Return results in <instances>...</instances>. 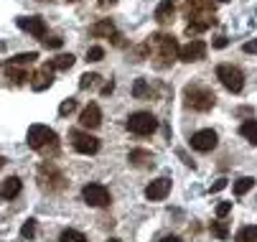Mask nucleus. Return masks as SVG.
Masks as SVG:
<instances>
[{
    "instance_id": "1",
    "label": "nucleus",
    "mask_w": 257,
    "mask_h": 242,
    "mask_svg": "<svg viewBox=\"0 0 257 242\" xmlns=\"http://www.w3.org/2000/svg\"><path fill=\"white\" fill-rule=\"evenodd\" d=\"M145 49H148V59H153L156 69H168L176 61L181 46L171 33H153V36L145 41Z\"/></svg>"
},
{
    "instance_id": "2",
    "label": "nucleus",
    "mask_w": 257,
    "mask_h": 242,
    "mask_svg": "<svg viewBox=\"0 0 257 242\" xmlns=\"http://www.w3.org/2000/svg\"><path fill=\"white\" fill-rule=\"evenodd\" d=\"M26 141H28V146L33 151H41V153H46V151L54 153L59 148V138H56V133L49 125H31Z\"/></svg>"
},
{
    "instance_id": "3",
    "label": "nucleus",
    "mask_w": 257,
    "mask_h": 242,
    "mask_svg": "<svg viewBox=\"0 0 257 242\" xmlns=\"http://www.w3.org/2000/svg\"><path fill=\"white\" fill-rule=\"evenodd\" d=\"M214 92L204 84H189L186 89H183V105L196 110V112H206L214 107Z\"/></svg>"
},
{
    "instance_id": "4",
    "label": "nucleus",
    "mask_w": 257,
    "mask_h": 242,
    "mask_svg": "<svg viewBox=\"0 0 257 242\" xmlns=\"http://www.w3.org/2000/svg\"><path fill=\"white\" fill-rule=\"evenodd\" d=\"M216 79L224 84V89H229L234 94L242 92V87H244V74L232 64H219L216 66Z\"/></svg>"
},
{
    "instance_id": "5",
    "label": "nucleus",
    "mask_w": 257,
    "mask_h": 242,
    "mask_svg": "<svg viewBox=\"0 0 257 242\" xmlns=\"http://www.w3.org/2000/svg\"><path fill=\"white\" fill-rule=\"evenodd\" d=\"M69 138H71V146H74V151L82 153V156H94V153L99 151V138H94V135H89V133H84V130H71Z\"/></svg>"
},
{
    "instance_id": "6",
    "label": "nucleus",
    "mask_w": 257,
    "mask_h": 242,
    "mask_svg": "<svg viewBox=\"0 0 257 242\" xmlns=\"http://www.w3.org/2000/svg\"><path fill=\"white\" fill-rule=\"evenodd\" d=\"M156 128H158V120L151 112H133L127 117V130L135 135H151L156 133Z\"/></svg>"
},
{
    "instance_id": "7",
    "label": "nucleus",
    "mask_w": 257,
    "mask_h": 242,
    "mask_svg": "<svg viewBox=\"0 0 257 242\" xmlns=\"http://www.w3.org/2000/svg\"><path fill=\"white\" fill-rule=\"evenodd\" d=\"M82 196H84V201H87L89 206H97V209H102V206H107L109 201H112L107 186H102V184H87V186L82 189Z\"/></svg>"
},
{
    "instance_id": "8",
    "label": "nucleus",
    "mask_w": 257,
    "mask_h": 242,
    "mask_svg": "<svg viewBox=\"0 0 257 242\" xmlns=\"http://www.w3.org/2000/svg\"><path fill=\"white\" fill-rule=\"evenodd\" d=\"M16 26L21 31L31 33V36H36V39L46 36V21L41 16H21V18H16Z\"/></svg>"
},
{
    "instance_id": "9",
    "label": "nucleus",
    "mask_w": 257,
    "mask_h": 242,
    "mask_svg": "<svg viewBox=\"0 0 257 242\" xmlns=\"http://www.w3.org/2000/svg\"><path fill=\"white\" fill-rule=\"evenodd\" d=\"M216 141H219L216 133L206 128V130H199V133H194V135H191V148H194V151H199V153H209V151H214V148H216Z\"/></svg>"
},
{
    "instance_id": "10",
    "label": "nucleus",
    "mask_w": 257,
    "mask_h": 242,
    "mask_svg": "<svg viewBox=\"0 0 257 242\" xmlns=\"http://www.w3.org/2000/svg\"><path fill=\"white\" fill-rule=\"evenodd\" d=\"M206 56V44L201 41V39H194L191 44H186V46H181L178 49V59L181 61H186V64H191V61H201Z\"/></svg>"
},
{
    "instance_id": "11",
    "label": "nucleus",
    "mask_w": 257,
    "mask_h": 242,
    "mask_svg": "<svg viewBox=\"0 0 257 242\" xmlns=\"http://www.w3.org/2000/svg\"><path fill=\"white\" fill-rule=\"evenodd\" d=\"M168 191H171V179L161 176V179H156V181H151L148 186H145V199H151V201H161V199H166V196H168Z\"/></svg>"
},
{
    "instance_id": "12",
    "label": "nucleus",
    "mask_w": 257,
    "mask_h": 242,
    "mask_svg": "<svg viewBox=\"0 0 257 242\" xmlns=\"http://www.w3.org/2000/svg\"><path fill=\"white\" fill-rule=\"evenodd\" d=\"M51 82H54V66L51 64H44L39 72L31 77V89L33 92H44L46 87H51Z\"/></svg>"
},
{
    "instance_id": "13",
    "label": "nucleus",
    "mask_w": 257,
    "mask_h": 242,
    "mask_svg": "<svg viewBox=\"0 0 257 242\" xmlns=\"http://www.w3.org/2000/svg\"><path fill=\"white\" fill-rule=\"evenodd\" d=\"M79 123H82V128H87V130H94V128L102 125V110H99L97 102H89V105L82 110Z\"/></svg>"
},
{
    "instance_id": "14",
    "label": "nucleus",
    "mask_w": 257,
    "mask_h": 242,
    "mask_svg": "<svg viewBox=\"0 0 257 242\" xmlns=\"http://www.w3.org/2000/svg\"><path fill=\"white\" fill-rule=\"evenodd\" d=\"M21 189H23V181L18 176H8L3 184H0V196L3 199H16L21 194Z\"/></svg>"
},
{
    "instance_id": "15",
    "label": "nucleus",
    "mask_w": 257,
    "mask_h": 242,
    "mask_svg": "<svg viewBox=\"0 0 257 242\" xmlns=\"http://www.w3.org/2000/svg\"><path fill=\"white\" fill-rule=\"evenodd\" d=\"M173 16H176V3H173V0H163V3L156 8V21L161 26L173 23Z\"/></svg>"
},
{
    "instance_id": "16",
    "label": "nucleus",
    "mask_w": 257,
    "mask_h": 242,
    "mask_svg": "<svg viewBox=\"0 0 257 242\" xmlns=\"http://www.w3.org/2000/svg\"><path fill=\"white\" fill-rule=\"evenodd\" d=\"M89 33H92V36H97V39H109V36H117V31H115V23L109 21V18H104V21L94 23V26L89 28Z\"/></svg>"
},
{
    "instance_id": "17",
    "label": "nucleus",
    "mask_w": 257,
    "mask_h": 242,
    "mask_svg": "<svg viewBox=\"0 0 257 242\" xmlns=\"http://www.w3.org/2000/svg\"><path fill=\"white\" fill-rule=\"evenodd\" d=\"M3 69H6V77L13 82V84H23L26 79H31L28 77V72L23 66H11V64H3Z\"/></svg>"
},
{
    "instance_id": "18",
    "label": "nucleus",
    "mask_w": 257,
    "mask_h": 242,
    "mask_svg": "<svg viewBox=\"0 0 257 242\" xmlns=\"http://www.w3.org/2000/svg\"><path fill=\"white\" fill-rule=\"evenodd\" d=\"M239 135L244 138L247 143L257 146V120H247V123H242V128H239Z\"/></svg>"
},
{
    "instance_id": "19",
    "label": "nucleus",
    "mask_w": 257,
    "mask_h": 242,
    "mask_svg": "<svg viewBox=\"0 0 257 242\" xmlns=\"http://www.w3.org/2000/svg\"><path fill=\"white\" fill-rule=\"evenodd\" d=\"M74 61H77V59L71 56V54H59V56H56V59H51L49 64L54 66V72H56V69H59V72H69V69L74 66Z\"/></svg>"
},
{
    "instance_id": "20",
    "label": "nucleus",
    "mask_w": 257,
    "mask_h": 242,
    "mask_svg": "<svg viewBox=\"0 0 257 242\" xmlns=\"http://www.w3.org/2000/svg\"><path fill=\"white\" fill-rule=\"evenodd\" d=\"M36 59H39V54H36V51H28V54H16L13 59H8L6 64H11V66H28V64H33Z\"/></svg>"
},
{
    "instance_id": "21",
    "label": "nucleus",
    "mask_w": 257,
    "mask_h": 242,
    "mask_svg": "<svg viewBox=\"0 0 257 242\" xmlns=\"http://www.w3.org/2000/svg\"><path fill=\"white\" fill-rule=\"evenodd\" d=\"M234 242H257V227H252V224L242 227V229L234 234Z\"/></svg>"
},
{
    "instance_id": "22",
    "label": "nucleus",
    "mask_w": 257,
    "mask_h": 242,
    "mask_svg": "<svg viewBox=\"0 0 257 242\" xmlns=\"http://www.w3.org/2000/svg\"><path fill=\"white\" fill-rule=\"evenodd\" d=\"M59 242H87V237H84V232H79V229H64L61 234H59Z\"/></svg>"
},
{
    "instance_id": "23",
    "label": "nucleus",
    "mask_w": 257,
    "mask_h": 242,
    "mask_svg": "<svg viewBox=\"0 0 257 242\" xmlns=\"http://www.w3.org/2000/svg\"><path fill=\"white\" fill-rule=\"evenodd\" d=\"M133 94H135L138 99L151 97V84H148V79H135V84H133Z\"/></svg>"
},
{
    "instance_id": "24",
    "label": "nucleus",
    "mask_w": 257,
    "mask_h": 242,
    "mask_svg": "<svg viewBox=\"0 0 257 242\" xmlns=\"http://www.w3.org/2000/svg\"><path fill=\"white\" fill-rule=\"evenodd\" d=\"M252 186H254V179H252V176H242V179L234 181V194H237V196H244Z\"/></svg>"
},
{
    "instance_id": "25",
    "label": "nucleus",
    "mask_w": 257,
    "mask_h": 242,
    "mask_svg": "<svg viewBox=\"0 0 257 242\" xmlns=\"http://www.w3.org/2000/svg\"><path fill=\"white\" fill-rule=\"evenodd\" d=\"M151 158H153V156H151L148 151H133V153H130V161H133L135 166H153Z\"/></svg>"
},
{
    "instance_id": "26",
    "label": "nucleus",
    "mask_w": 257,
    "mask_h": 242,
    "mask_svg": "<svg viewBox=\"0 0 257 242\" xmlns=\"http://www.w3.org/2000/svg\"><path fill=\"white\" fill-rule=\"evenodd\" d=\"M99 74H82V79H79V89H94L97 84H99Z\"/></svg>"
},
{
    "instance_id": "27",
    "label": "nucleus",
    "mask_w": 257,
    "mask_h": 242,
    "mask_svg": "<svg viewBox=\"0 0 257 242\" xmlns=\"http://www.w3.org/2000/svg\"><path fill=\"white\" fill-rule=\"evenodd\" d=\"M211 234L219 237V239H227V237H229V229H227L224 222H219V219H216V222H211Z\"/></svg>"
},
{
    "instance_id": "28",
    "label": "nucleus",
    "mask_w": 257,
    "mask_h": 242,
    "mask_svg": "<svg viewBox=\"0 0 257 242\" xmlns=\"http://www.w3.org/2000/svg\"><path fill=\"white\" fill-rule=\"evenodd\" d=\"M74 110H77V99H71V97H69V99H64V102H61L59 115H61V117H66V115H71Z\"/></svg>"
},
{
    "instance_id": "29",
    "label": "nucleus",
    "mask_w": 257,
    "mask_h": 242,
    "mask_svg": "<svg viewBox=\"0 0 257 242\" xmlns=\"http://www.w3.org/2000/svg\"><path fill=\"white\" fill-rule=\"evenodd\" d=\"M21 234H23L26 239H33V237H36V219H28V222L21 227Z\"/></svg>"
},
{
    "instance_id": "30",
    "label": "nucleus",
    "mask_w": 257,
    "mask_h": 242,
    "mask_svg": "<svg viewBox=\"0 0 257 242\" xmlns=\"http://www.w3.org/2000/svg\"><path fill=\"white\" fill-rule=\"evenodd\" d=\"M102 59H104V49L102 46H92L87 51V61H102Z\"/></svg>"
},
{
    "instance_id": "31",
    "label": "nucleus",
    "mask_w": 257,
    "mask_h": 242,
    "mask_svg": "<svg viewBox=\"0 0 257 242\" xmlns=\"http://www.w3.org/2000/svg\"><path fill=\"white\" fill-rule=\"evenodd\" d=\"M229 212H232V201H219V204H216V217H219V219L227 217Z\"/></svg>"
},
{
    "instance_id": "32",
    "label": "nucleus",
    "mask_w": 257,
    "mask_h": 242,
    "mask_svg": "<svg viewBox=\"0 0 257 242\" xmlns=\"http://www.w3.org/2000/svg\"><path fill=\"white\" fill-rule=\"evenodd\" d=\"M44 44H46L49 49H59V46L64 44V39H61V36H49V39H44Z\"/></svg>"
},
{
    "instance_id": "33",
    "label": "nucleus",
    "mask_w": 257,
    "mask_h": 242,
    "mask_svg": "<svg viewBox=\"0 0 257 242\" xmlns=\"http://www.w3.org/2000/svg\"><path fill=\"white\" fill-rule=\"evenodd\" d=\"M242 51H244V54H257V39H254V41H247V44L242 46Z\"/></svg>"
},
{
    "instance_id": "34",
    "label": "nucleus",
    "mask_w": 257,
    "mask_h": 242,
    "mask_svg": "<svg viewBox=\"0 0 257 242\" xmlns=\"http://www.w3.org/2000/svg\"><path fill=\"white\" fill-rule=\"evenodd\" d=\"M224 186H227V179H219V181H216V184L211 186V194H216V191H222Z\"/></svg>"
},
{
    "instance_id": "35",
    "label": "nucleus",
    "mask_w": 257,
    "mask_h": 242,
    "mask_svg": "<svg viewBox=\"0 0 257 242\" xmlns=\"http://www.w3.org/2000/svg\"><path fill=\"white\" fill-rule=\"evenodd\" d=\"M112 89H115V84H112V82H107V84H102V89H99V92H102V94H109Z\"/></svg>"
},
{
    "instance_id": "36",
    "label": "nucleus",
    "mask_w": 257,
    "mask_h": 242,
    "mask_svg": "<svg viewBox=\"0 0 257 242\" xmlns=\"http://www.w3.org/2000/svg\"><path fill=\"white\" fill-rule=\"evenodd\" d=\"M117 0H99V8H112Z\"/></svg>"
},
{
    "instance_id": "37",
    "label": "nucleus",
    "mask_w": 257,
    "mask_h": 242,
    "mask_svg": "<svg viewBox=\"0 0 257 242\" xmlns=\"http://www.w3.org/2000/svg\"><path fill=\"white\" fill-rule=\"evenodd\" d=\"M214 46H216V49H224V46H227V39H224V36H219V39L214 41Z\"/></svg>"
},
{
    "instance_id": "38",
    "label": "nucleus",
    "mask_w": 257,
    "mask_h": 242,
    "mask_svg": "<svg viewBox=\"0 0 257 242\" xmlns=\"http://www.w3.org/2000/svg\"><path fill=\"white\" fill-rule=\"evenodd\" d=\"M161 242H183L181 237H176V234H168V237H163Z\"/></svg>"
},
{
    "instance_id": "39",
    "label": "nucleus",
    "mask_w": 257,
    "mask_h": 242,
    "mask_svg": "<svg viewBox=\"0 0 257 242\" xmlns=\"http://www.w3.org/2000/svg\"><path fill=\"white\" fill-rule=\"evenodd\" d=\"M107 242H122V239H117V237H112V239H107Z\"/></svg>"
},
{
    "instance_id": "40",
    "label": "nucleus",
    "mask_w": 257,
    "mask_h": 242,
    "mask_svg": "<svg viewBox=\"0 0 257 242\" xmlns=\"http://www.w3.org/2000/svg\"><path fill=\"white\" fill-rule=\"evenodd\" d=\"M214 3H227V0H214Z\"/></svg>"
},
{
    "instance_id": "41",
    "label": "nucleus",
    "mask_w": 257,
    "mask_h": 242,
    "mask_svg": "<svg viewBox=\"0 0 257 242\" xmlns=\"http://www.w3.org/2000/svg\"><path fill=\"white\" fill-rule=\"evenodd\" d=\"M3 163H6V161H3V158H0V168H3Z\"/></svg>"
},
{
    "instance_id": "42",
    "label": "nucleus",
    "mask_w": 257,
    "mask_h": 242,
    "mask_svg": "<svg viewBox=\"0 0 257 242\" xmlns=\"http://www.w3.org/2000/svg\"><path fill=\"white\" fill-rule=\"evenodd\" d=\"M69 3H77V0H69Z\"/></svg>"
}]
</instances>
